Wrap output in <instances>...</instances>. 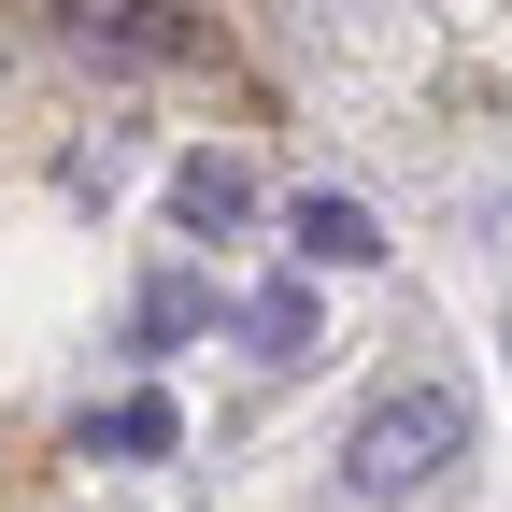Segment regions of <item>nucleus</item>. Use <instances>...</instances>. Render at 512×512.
<instances>
[{"mask_svg":"<svg viewBox=\"0 0 512 512\" xmlns=\"http://www.w3.org/2000/svg\"><path fill=\"white\" fill-rule=\"evenodd\" d=\"M456 456H470V399L456 384H384V399L342 427V484L356 498H427Z\"/></svg>","mask_w":512,"mask_h":512,"instance_id":"f257e3e1","label":"nucleus"},{"mask_svg":"<svg viewBox=\"0 0 512 512\" xmlns=\"http://www.w3.org/2000/svg\"><path fill=\"white\" fill-rule=\"evenodd\" d=\"M285 242L313 256V271H370V256H384L370 200H328V185H313V200H285Z\"/></svg>","mask_w":512,"mask_h":512,"instance_id":"f03ea898","label":"nucleus"},{"mask_svg":"<svg viewBox=\"0 0 512 512\" xmlns=\"http://www.w3.org/2000/svg\"><path fill=\"white\" fill-rule=\"evenodd\" d=\"M72 43H114V57H185L200 29H185L171 0H72Z\"/></svg>","mask_w":512,"mask_h":512,"instance_id":"7ed1b4c3","label":"nucleus"},{"mask_svg":"<svg viewBox=\"0 0 512 512\" xmlns=\"http://www.w3.org/2000/svg\"><path fill=\"white\" fill-rule=\"evenodd\" d=\"M256 214V185H242V157H185L171 171V228H200V242H228Z\"/></svg>","mask_w":512,"mask_h":512,"instance_id":"20e7f679","label":"nucleus"},{"mask_svg":"<svg viewBox=\"0 0 512 512\" xmlns=\"http://www.w3.org/2000/svg\"><path fill=\"white\" fill-rule=\"evenodd\" d=\"M171 441H185V427H171L157 384H128V399H100V413H86V456H171Z\"/></svg>","mask_w":512,"mask_h":512,"instance_id":"39448f33","label":"nucleus"},{"mask_svg":"<svg viewBox=\"0 0 512 512\" xmlns=\"http://www.w3.org/2000/svg\"><path fill=\"white\" fill-rule=\"evenodd\" d=\"M242 342H256V356H313V299H299V285H256V299H242Z\"/></svg>","mask_w":512,"mask_h":512,"instance_id":"423d86ee","label":"nucleus"},{"mask_svg":"<svg viewBox=\"0 0 512 512\" xmlns=\"http://www.w3.org/2000/svg\"><path fill=\"white\" fill-rule=\"evenodd\" d=\"M200 313H214V285H185V271H157V285H143V313H128V328H143V342H185V328H200Z\"/></svg>","mask_w":512,"mask_h":512,"instance_id":"0eeeda50","label":"nucleus"}]
</instances>
